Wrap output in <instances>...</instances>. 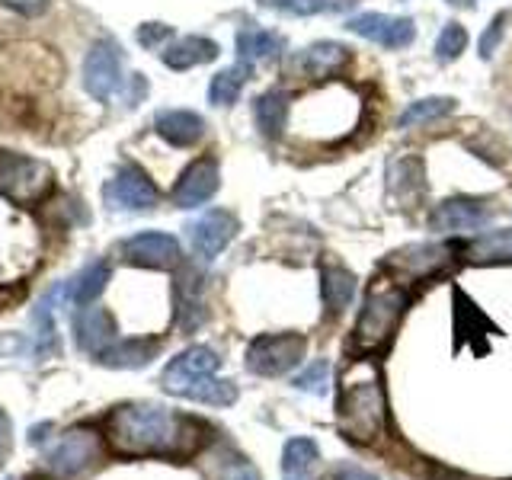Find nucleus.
<instances>
[{
	"mask_svg": "<svg viewBox=\"0 0 512 480\" xmlns=\"http://www.w3.org/2000/svg\"><path fill=\"white\" fill-rule=\"evenodd\" d=\"M48 189H52V170L42 160L0 151V196L16 205H32L45 199Z\"/></svg>",
	"mask_w": 512,
	"mask_h": 480,
	"instance_id": "5",
	"label": "nucleus"
},
{
	"mask_svg": "<svg viewBox=\"0 0 512 480\" xmlns=\"http://www.w3.org/2000/svg\"><path fill=\"white\" fill-rule=\"evenodd\" d=\"M247 77H250L247 64H234V68H228V71H218L212 77V87H208V100H212L215 106H234L240 90H244V84H247Z\"/></svg>",
	"mask_w": 512,
	"mask_h": 480,
	"instance_id": "28",
	"label": "nucleus"
},
{
	"mask_svg": "<svg viewBox=\"0 0 512 480\" xmlns=\"http://www.w3.org/2000/svg\"><path fill=\"white\" fill-rule=\"evenodd\" d=\"M106 282H109V263H106V260L90 263V266L74 279V301L80 304V308H87V304H93L96 298L103 295Z\"/></svg>",
	"mask_w": 512,
	"mask_h": 480,
	"instance_id": "30",
	"label": "nucleus"
},
{
	"mask_svg": "<svg viewBox=\"0 0 512 480\" xmlns=\"http://www.w3.org/2000/svg\"><path fill=\"white\" fill-rule=\"evenodd\" d=\"M349 58H352L349 48L340 42H314L295 58V71L308 80H324V77L340 74L349 64Z\"/></svg>",
	"mask_w": 512,
	"mask_h": 480,
	"instance_id": "16",
	"label": "nucleus"
},
{
	"mask_svg": "<svg viewBox=\"0 0 512 480\" xmlns=\"http://www.w3.org/2000/svg\"><path fill=\"white\" fill-rule=\"evenodd\" d=\"M448 4H455V7H471L474 0H448Z\"/></svg>",
	"mask_w": 512,
	"mask_h": 480,
	"instance_id": "41",
	"label": "nucleus"
},
{
	"mask_svg": "<svg viewBox=\"0 0 512 480\" xmlns=\"http://www.w3.org/2000/svg\"><path fill=\"white\" fill-rule=\"evenodd\" d=\"M10 445V420L4 416V410H0V452Z\"/></svg>",
	"mask_w": 512,
	"mask_h": 480,
	"instance_id": "40",
	"label": "nucleus"
},
{
	"mask_svg": "<svg viewBox=\"0 0 512 480\" xmlns=\"http://www.w3.org/2000/svg\"><path fill=\"white\" fill-rule=\"evenodd\" d=\"M253 116H256V125H260V132L266 138H279L288 125V96L282 90L263 93L260 100L253 103Z\"/></svg>",
	"mask_w": 512,
	"mask_h": 480,
	"instance_id": "26",
	"label": "nucleus"
},
{
	"mask_svg": "<svg viewBox=\"0 0 512 480\" xmlns=\"http://www.w3.org/2000/svg\"><path fill=\"white\" fill-rule=\"evenodd\" d=\"M74 330H77V346L96 359L116 343V324H112L106 308H93V304H87V308L77 314Z\"/></svg>",
	"mask_w": 512,
	"mask_h": 480,
	"instance_id": "17",
	"label": "nucleus"
},
{
	"mask_svg": "<svg viewBox=\"0 0 512 480\" xmlns=\"http://www.w3.org/2000/svg\"><path fill=\"white\" fill-rule=\"evenodd\" d=\"M100 458V439L93 436L90 429H71L48 448V468L58 471L61 477H74L80 471H87Z\"/></svg>",
	"mask_w": 512,
	"mask_h": 480,
	"instance_id": "8",
	"label": "nucleus"
},
{
	"mask_svg": "<svg viewBox=\"0 0 512 480\" xmlns=\"http://www.w3.org/2000/svg\"><path fill=\"white\" fill-rule=\"evenodd\" d=\"M84 87L93 100H112L122 87V52L112 39L96 42L84 61Z\"/></svg>",
	"mask_w": 512,
	"mask_h": 480,
	"instance_id": "7",
	"label": "nucleus"
},
{
	"mask_svg": "<svg viewBox=\"0 0 512 480\" xmlns=\"http://www.w3.org/2000/svg\"><path fill=\"white\" fill-rule=\"evenodd\" d=\"M170 36H173V29L164 26V23H144V26L138 29V42H141L144 48H160V42H167Z\"/></svg>",
	"mask_w": 512,
	"mask_h": 480,
	"instance_id": "36",
	"label": "nucleus"
},
{
	"mask_svg": "<svg viewBox=\"0 0 512 480\" xmlns=\"http://www.w3.org/2000/svg\"><path fill=\"white\" fill-rule=\"evenodd\" d=\"M333 480H378V477L359 468V464H340V468L333 471Z\"/></svg>",
	"mask_w": 512,
	"mask_h": 480,
	"instance_id": "38",
	"label": "nucleus"
},
{
	"mask_svg": "<svg viewBox=\"0 0 512 480\" xmlns=\"http://www.w3.org/2000/svg\"><path fill=\"white\" fill-rule=\"evenodd\" d=\"M106 429L119 455H189L202 442L196 420L157 404H125L109 416Z\"/></svg>",
	"mask_w": 512,
	"mask_h": 480,
	"instance_id": "1",
	"label": "nucleus"
},
{
	"mask_svg": "<svg viewBox=\"0 0 512 480\" xmlns=\"http://www.w3.org/2000/svg\"><path fill=\"white\" fill-rule=\"evenodd\" d=\"M464 48H468V32H464V26L461 23H448L445 29H442V36H439V42H436V55H439V61H455Z\"/></svg>",
	"mask_w": 512,
	"mask_h": 480,
	"instance_id": "32",
	"label": "nucleus"
},
{
	"mask_svg": "<svg viewBox=\"0 0 512 480\" xmlns=\"http://www.w3.org/2000/svg\"><path fill=\"white\" fill-rule=\"evenodd\" d=\"M0 4L16 10V13H23V16H42L45 7H48V0H0Z\"/></svg>",
	"mask_w": 512,
	"mask_h": 480,
	"instance_id": "37",
	"label": "nucleus"
},
{
	"mask_svg": "<svg viewBox=\"0 0 512 480\" xmlns=\"http://www.w3.org/2000/svg\"><path fill=\"white\" fill-rule=\"evenodd\" d=\"M157 135L176 144V148H192L202 135H205V122L202 116H196V112L189 109H167L157 116Z\"/></svg>",
	"mask_w": 512,
	"mask_h": 480,
	"instance_id": "18",
	"label": "nucleus"
},
{
	"mask_svg": "<svg viewBox=\"0 0 512 480\" xmlns=\"http://www.w3.org/2000/svg\"><path fill=\"white\" fill-rule=\"evenodd\" d=\"M106 202L125 212H148L160 202V192L141 167H122L106 186Z\"/></svg>",
	"mask_w": 512,
	"mask_h": 480,
	"instance_id": "9",
	"label": "nucleus"
},
{
	"mask_svg": "<svg viewBox=\"0 0 512 480\" xmlns=\"http://www.w3.org/2000/svg\"><path fill=\"white\" fill-rule=\"evenodd\" d=\"M317 442L314 439H292L282 452V477L285 480H317Z\"/></svg>",
	"mask_w": 512,
	"mask_h": 480,
	"instance_id": "23",
	"label": "nucleus"
},
{
	"mask_svg": "<svg viewBox=\"0 0 512 480\" xmlns=\"http://www.w3.org/2000/svg\"><path fill=\"white\" fill-rule=\"evenodd\" d=\"M61 295V288H52L36 308H32V327H36V356L39 359H52L58 352V327L52 320V304Z\"/></svg>",
	"mask_w": 512,
	"mask_h": 480,
	"instance_id": "25",
	"label": "nucleus"
},
{
	"mask_svg": "<svg viewBox=\"0 0 512 480\" xmlns=\"http://www.w3.org/2000/svg\"><path fill=\"white\" fill-rule=\"evenodd\" d=\"M218 192V160L199 157L186 167V173L173 186V205L176 208H196L205 205Z\"/></svg>",
	"mask_w": 512,
	"mask_h": 480,
	"instance_id": "12",
	"label": "nucleus"
},
{
	"mask_svg": "<svg viewBox=\"0 0 512 480\" xmlns=\"http://www.w3.org/2000/svg\"><path fill=\"white\" fill-rule=\"evenodd\" d=\"M144 90H148V84H144V77H141V74H135V80H132V90H128V100L138 103L141 96H144Z\"/></svg>",
	"mask_w": 512,
	"mask_h": 480,
	"instance_id": "39",
	"label": "nucleus"
},
{
	"mask_svg": "<svg viewBox=\"0 0 512 480\" xmlns=\"http://www.w3.org/2000/svg\"><path fill=\"white\" fill-rule=\"evenodd\" d=\"M464 260L477 263V266L512 263V228L480 234L477 240H471V244L464 247Z\"/></svg>",
	"mask_w": 512,
	"mask_h": 480,
	"instance_id": "21",
	"label": "nucleus"
},
{
	"mask_svg": "<svg viewBox=\"0 0 512 480\" xmlns=\"http://www.w3.org/2000/svg\"><path fill=\"white\" fill-rule=\"evenodd\" d=\"M448 253H452V250L442 247V244H410L404 250L391 253L384 266L404 272V276H410V279H426V276L439 272L448 260H452Z\"/></svg>",
	"mask_w": 512,
	"mask_h": 480,
	"instance_id": "15",
	"label": "nucleus"
},
{
	"mask_svg": "<svg viewBox=\"0 0 512 480\" xmlns=\"http://www.w3.org/2000/svg\"><path fill=\"white\" fill-rule=\"evenodd\" d=\"M234 234H237V218L231 212H224V208H215V212L202 215L189 228L192 250H196L202 260H215V256L234 240Z\"/></svg>",
	"mask_w": 512,
	"mask_h": 480,
	"instance_id": "14",
	"label": "nucleus"
},
{
	"mask_svg": "<svg viewBox=\"0 0 512 480\" xmlns=\"http://www.w3.org/2000/svg\"><path fill=\"white\" fill-rule=\"evenodd\" d=\"M212 480H263L260 471L240 455H221L212 468Z\"/></svg>",
	"mask_w": 512,
	"mask_h": 480,
	"instance_id": "31",
	"label": "nucleus"
},
{
	"mask_svg": "<svg viewBox=\"0 0 512 480\" xmlns=\"http://www.w3.org/2000/svg\"><path fill=\"white\" fill-rule=\"evenodd\" d=\"M320 295H324V308L330 314H343L356 295V276L343 266H327L320 272Z\"/></svg>",
	"mask_w": 512,
	"mask_h": 480,
	"instance_id": "24",
	"label": "nucleus"
},
{
	"mask_svg": "<svg viewBox=\"0 0 512 480\" xmlns=\"http://www.w3.org/2000/svg\"><path fill=\"white\" fill-rule=\"evenodd\" d=\"M279 52H282V39L272 36L266 29L247 26L237 32V55H240V64H247V68L263 64V61H276Z\"/></svg>",
	"mask_w": 512,
	"mask_h": 480,
	"instance_id": "22",
	"label": "nucleus"
},
{
	"mask_svg": "<svg viewBox=\"0 0 512 480\" xmlns=\"http://www.w3.org/2000/svg\"><path fill=\"white\" fill-rule=\"evenodd\" d=\"M263 4L272 10L292 13V16H314V13L330 10V0H263Z\"/></svg>",
	"mask_w": 512,
	"mask_h": 480,
	"instance_id": "34",
	"label": "nucleus"
},
{
	"mask_svg": "<svg viewBox=\"0 0 512 480\" xmlns=\"http://www.w3.org/2000/svg\"><path fill=\"white\" fill-rule=\"evenodd\" d=\"M157 349L160 343L154 340H125V343H112L100 356V362L109 368H141L157 356Z\"/></svg>",
	"mask_w": 512,
	"mask_h": 480,
	"instance_id": "27",
	"label": "nucleus"
},
{
	"mask_svg": "<svg viewBox=\"0 0 512 480\" xmlns=\"http://www.w3.org/2000/svg\"><path fill=\"white\" fill-rule=\"evenodd\" d=\"M503 26H506V13H496L493 23L487 26V32L480 36V58H493L496 45H500V39H503Z\"/></svg>",
	"mask_w": 512,
	"mask_h": 480,
	"instance_id": "35",
	"label": "nucleus"
},
{
	"mask_svg": "<svg viewBox=\"0 0 512 480\" xmlns=\"http://www.w3.org/2000/svg\"><path fill=\"white\" fill-rule=\"evenodd\" d=\"M304 343L301 333H269V336H256L247 349V368L253 375H263V378H279L285 372L304 359Z\"/></svg>",
	"mask_w": 512,
	"mask_h": 480,
	"instance_id": "6",
	"label": "nucleus"
},
{
	"mask_svg": "<svg viewBox=\"0 0 512 480\" xmlns=\"http://www.w3.org/2000/svg\"><path fill=\"white\" fill-rule=\"evenodd\" d=\"M452 109H455V100H448V96H426V100H416V103H410L404 112H400L397 125H400V128L426 125V122L445 119Z\"/></svg>",
	"mask_w": 512,
	"mask_h": 480,
	"instance_id": "29",
	"label": "nucleus"
},
{
	"mask_svg": "<svg viewBox=\"0 0 512 480\" xmlns=\"http://www.w3.org/2000/svg\"><path fill=\"white\" fill-rule=\"evenodd\" d=\"M490 221V208L477 199H448L436 205V212L429 215L432 231L439 234H468L480 231Z\"/></svg>",
	"mask_w": 512,
	"mask_h": 480,
	"instance_id": "13",
	"label": "nucleus"
},
{
	"mask_svg": "<svg viewBox=\"0 0 512 480\" xmlns=\"http://www.w3.org/2000/svg\"><path fill=\"white\" fill-rule=\"evenodd\" d=\"M327 372H330L327 359H320L311 368H304V372L295 378V388L298 391H308V394H324L327 391Z\"/></svg>",
	"mask_w": 512,
	"mask_h": 480,
	"instance_id": "33",
	"label": "nucleus"
},
{
	"mask_svg": "<svg viewBox=\"0 0 512 480\" xmlns=\"http://www.w3.org/2000/svg\"><path fill=\"white\" fill-rule=\"evenodd\" d=\"M410 304V292L400 282L378 276L365 292V304L359 311L356 330H352V352H378L384 349L400 327V317H404Z\"/></svg>",
	"mask_w": 512,
	"mask_h": 480,
	"instance_id": "4",
	"label": "nucleus"
},
{
	"mask_svg": "<svg viewBox=\"0 0 512 480\" xmlns=\"http://www.w3.org/2000/svg\"><path fill=\"white\" fill-rule=\"evenodd\" d=\"M218 365L221 359L208 346H192L164 368L160 384L173 397H186L208 407H231L237 400V388L231 381L215 378Z\"/></svg>",
	"mask_w": 512,
	"mask_h": 480,
	"instance_id": "3",
	"label": "nucleus"
},
{
	"mask_svg": "<svg viewBox=\"0 0 512 480\" xmlns=\"http://www.w3.org/2000/svg\"><path fill=\"white\" fill-rule=\"evenodd\" d=\"M340 432L356 445H375L388 429V397L375 359L356 356L340 378Z\"/></svg>",
	"mask_w": 512,
	"mask_h": 480,
	"instance_id": "2",
	"label": "nucleus"
},
{
	"mask_svg": "<svg viewBox=\"0 0 512 480\" xmlns=\"http://www.w3.org/2000/svg\"><path fill=\"white\" fill-rule=\"evenodd\" d=\"M346 29L384 48H407L416 36L410 16H388V13H359L346 23Z\"/></svg>",
	"mask_w": 512,
	"mask_h": 480,
	"instance_id": "10",
	"label": "nucleus"
},
{
	"mask_svg": "<svg viewBox=\"0 0 512 480\" xmlns=\"http://www.w3.org/2000/svg\"><path fill=\"white\" fill-rule=\"evenodd\" d=\"M215 58H218V45L202 36L176 39L173 45L164 48V64L173 71H189V68H196V64L215 61Z\"/></svg>",
	"mask_w": 512,
	"mask_h": 480,
	"instance_id": "20",
	"label": "nucleus"
},
{
	"mask_svg": "<svg viewBox=\"0 0 512 480\" xmlns=\"http://www.w3.org/2000/svg\"><path fill=\"white\" fill-rule=\"evenodd\" d=\"M176 304H180V324L183 330H196L205 320V282L196 269H186L176 279Z\"/></svg>",
	"mask_w": 512,
	"mask_h": 480,
	"instance_id": "19",
	"label": "nucleus"
},
{
	"mask_svg": "<svg viewBox=\"0 0 512 480\" xmlns=\"http://www.w3.org/2000/svg\"><path fill=\"white\" fill-rule=\"evenodd\" d=\"M122 256L128 263L144 266V269H173V266H180L183 253H180V244H176V237L160 234V231H144L125 240Z\"/></svg>",
	"mask_w": 512,
	"mask_h": 480,
	"instance_id": "11",
	"label": "nucleus"
}]
</instances>
